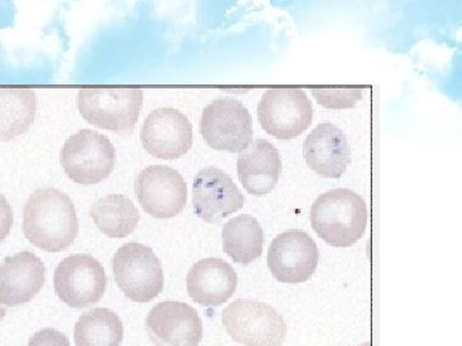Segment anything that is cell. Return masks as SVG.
<instances>
[{
  "label": "cell",
  "mask_w": 462,
  "mask_h": 346,
  "mask_svg": "<svg viewBox=\"0 0 462 346\" xmlns=\"http://www.w3.org/2000/svg\"><path fill=\"white\" fill-rule=\"evenodd\" d=\"M78 232V214L69 196L53 187L33 191L23 209V233L32 245L60 253L75 241Z\"/></svg>",
  "instance_id": "cell-1"
},
{
  "label": "cell",
  "mask_w": 462,
  "mask_h": 346,
  "mask_svg": "<svg viewBox=\"0 0 462 346\" xmlns=\"http://www.w3.org/2000/svg\"><path fill=\"white\" fill-rule=\"evenodd\" d=\"M311 224L331 247H352L366 231V203L363 196L348 189L328 191L312 205Z\"/></svg>",
  "instance_id": "cell-2"
},
{
  "label": "cell",
  "mask_w": 462,
  "mask_h": 346,
  "mask_svg": "<svg viewBox=\"0 0 462 346\" xmlns=\"http://www.w3.org/2000/svg\"><path fill=\"white\" fill-rule=\"evenodd\" d=\"M112 269L116 284L133 302H152L165 287L162 264L151 248L139 242H129L118 249Z\"/></svg>",
  "instance_id": "cell-3"
},
{
  "label": "cell",
  "mask_w": 462,
  "mask_h": 346,
  "mask_svg": "<svg viewBox=\"0 0 462 346\" xmlns=\"http://www.w3.org/2000/svg\"><path fill=\"white\" fill-rule=\"evenodd\" d=\"M223 323L230 338L245 346H282L287 336L282 315L254 300L231 303L223 312Z\"/></svg>",
  "instance_id": "cell-4"
},
{
  "label": "cell",
  "mask_w": 462,
  "mask_h": 346,
  "mask_svg": "<svg viewBox=\"0 0 462 346\" xmlns=\"http://www.w3.org/2000/svg\"><path fill=\"white\" fill-rule=\"evenodd\" d=\"M114 144L102 133L81 130L72 135L60 151L66 175L76 184L96 185L114 172Z\"/></svg>",
  "instance_id": "cell-5"
},
{
  "label": "cell",
  "mask_w": 462,
  "mask_h": 346,
  "mask_svg": "<svg viewBox=\"0 0 462 346\" xmlns=\"http://www.w3.org/2000/svg\"><path fill=\"white\" fill-rule=\"evenodd\" d=\"M143 105L141 89H84L78 108L85 121L115 132H132Z\"/></svg>",
  "instance_id": "cell-6"
},
{
  "label": "cell",
  "mask_w": 462,
  "mask_h": 346,
  "mask_svg": "<svg viewBox=\"0 0 462 346\" xmlns=\"http://www.w3.org/2000/svg\"><path fill=\"white\" fill-rule=\"evenodd\" d=\"M314 109L300 89L264 91L258 105V121L264 132L278 141H293L311 126Z\"/></svg>",
  "instance_id": "cell-7"
},
{
  "label": "cell",
  "mask_w": 462,
  "mask_h": 346,
  "mask_svg": "<svg viewBox=\"0 0 462 346\" xmlns=\"http://www.w3.org/2000/svg\"><path fill=\"white\" fill-rule=\"evenodd\" d=\"M200 132L208 147L230 153H242L254 141L251 114L234 98L216 99L207 105L200 118Z\"/></svg>",
  "instance_id": "cell-8"
},
{
  "label": "cell",
  "mask_w": 462,
  "mask_h": 346,
  "mask_svg": "<svg viewBox=\"0 0 462 346\" xmlns=\"http://www.w3.org/2000/svg\"><path fill=\"white\" fill-rule=\"evenodd\" d=\"M107 276L102 264L87 254L67 257L54 272V290L65 305L87 308L97 305L106 293Z\"/></svg>",
  "instance_id": "cell-9"
},
{
  "label": "cell",
  "mask_w": 462,
  "mask_h": 346,
  "mask_svg": "<svg viewBox=\"0 0 462 346\" xmlns=\"http://www.w3.org/2000/svg\"><path fill=\"white\" fill-rule=\"evenodd\" d=\"M135 193L145 214L158 220L176 217L187 205V182L171 167L143 169L135 181Z\"/></svg>",
  "instance_id": "cell-10"
},
{
  "label": "cell",
  "mask_w": 462,
  "mask_h": 346,
  "mask_svg": "<svg viewBox=\"0 0 462 346\" xmlns=\"http://www.w3.org/2000/svg\"><path fill=\"white\" fill-rule=\"evenodd\" d=\"M318 264V245L303 231L282 232L270 245L267 266L273 278L284 284L296 285L309 281Z\"/></svg>",
  "instance_id": "cell-11"
},
{
  "label": "cell",
  "mask_w": 462,
  "mask_h": 346,
  "mask_svg": "<svg viewBox=\"0 0 462 346\" xmlns=\"http://www.w3.org/2000/svg\"><path fill=\"white\" fill-rule=\"evenodd\" d=\"M143 147L160 159H178L193 145V127L187 115L173 108H158L151 112L143 123Z\"/></svg>",
  "instance_id": "cell-12"
},
{
  "label": "cell",
  "mask_w": 462,
  "mask_h": 346,
  "mask_svg": "<svg viewBox=\"0 0 462 346\" xmlns=\"http://www.w3.org/2000/svg\"><path fill=\"white\" fill-rule=\"evenodd\" d=\"M145 329L156 346H199L202 321L193 306L180 302L158 303L148 314Z\"/></svg>",
  "instance_id": "cell-13"
},
{
  "label": "cell",
  "mask_w": 462,
  "mask_h": 346,
  "mask_svg": "<svg viewBox=\"0 0 462 346\" xmlns=\"http://www.w3.org/2000/svg\"><path fill=\"white\" fill-rule=\"evenodd\" d=\"M245 205V196L227 173L209 167L194 178L193 208L200 220L218 223Z\"/></svg>",
  "instance_id": "cell-14"
},
{
  "label": "cell",
  "mask_w": 462,
  "mask_h": 346,
  "mask_svg": "<svg viewBox=\"0 0 462 346\" xmlns=\"http://www.w3.org/2000/svg\"><path fill=\"white\" fill-rule=\"evenodd\" d=\"M45 284V267L32 251L7 257L0 266V305L16 306L32 302Z\"/></svg>",
  "instance_id": "cell-15"
},
{
  "label": "cell",
  "mask_w": 462,
  "mask_h": 346,
  "mask_svg": "<svg viewBox=\"0 0 462 346\" xmlns=\"http://www.w3.org/2000/svg\"><path fill=\"white\" fill-rule=\"evenodd\" d=\"M303 156L312 171L327 178L345 175L351 162V149L342 130L333 123H321L307 136Z\"/></svg>",
  "instance_id": "cell-16"
},
{
  "label": "cell",
  "mask_w": 462,
  "mask_h": 346,
  "mask_svg": "<svg viewBox=\"0 0 462 346\" xmlns=\"http://www.w3.org/2000/svg\"><path fill=\"white\" fill-rule=\"evenodd\" d=\"M236 287L238 276L233 267L220 258L199 260L188 273V294L200 305H224L236 293Z\"/></svg>",
  "instance_id": "cell-17"
},
{
  "label": "cell",
  "mask_w": 462,
  "mask_h": 346,
  "mask_svg": "<svg viewBox=\"0 0 462 346\" xmlns=\"http://www.w3.org/2000/svg\"><path fill=\"white\" fill-rule=\"evenodd\" d=\"M282 162L278 149L264 139L252 141L238 158V176L251 196H263L278 185Z\"/></svg>",
  "instance_id": "cell-18"
},
{
  "label": "cell",
  "mask_w": 462,
  "mask_h": 346,
  "mask_svg": "<svg viewBox=\"0 0 462 346\" xmlns=\"http://www.w3.org/2000/svg\"><path fill=\"white\" fill-rule=\"evenodd\" d=\"M224 251L236 263L251 264L263 250V231L256 218L242 214L224 224Z\"/></svg>",
  "instance_id": "cell-19"
},
{
  "label": "cell",
  "mask_w": 462,
  "mask_h": 346,
  "mask_svg": "<svg viewBox=\"0 0 462 346\" xmlns=\"http://www.w3.org/2000/svg\"><path fill=\"white\" fill-rule=\"evenodd\" d=\"M94 223L109 238L123 239L134 232L141 214L132 200L121 194H109L90 206Z\"/></svg>",
  "instance_id": "cell-20"
},
{
  "label": "cell",
  "mask_w": 462,
  "mask_h": 346,
  "mask_svg": "<svg viewBox=\"0 0 462 346\" xmlns=\"http://www.w3.org/2000/svg\"><path fill=\"white\" fill-rule=\"evenodd\" d=\"M35 115V91L0 89V141H11L25 133Z\"/></svg>",
  "instance_id": "cell-21"
},
{
  "label": "cell",
  "mask_w": 462,
  "mask_h": 346,
  "mask_svg": "<svg viewBox=\"0 0 462 346\" xmlns=\"http://www.w3.org/2000/svg\"><path fill=\"white\" fill-rule=\"evenodd\" d=\"M74 336L76 346H120L123 321L111 309L94 308L79 318Z\"/></svg>",
  "instance_id": "cell-22"
},
{
  "label": "cell",
  "mask_w": 462,
  "mask_h": 346,
  "mask_svg": "<svg viewBox=\"0 0 462 346\" xmlns=\"http://www.w3.org/2000/svg\"><path fill=\"white\" fill-rule=\"evenodd\" d=\"M312 96L316 102L322 107L329 109H349L357 105L358 100L363 98V90H327L314 89Z\"/></svg>",
  "instance_id": "cell-23"
},
{
  "label": "cell",
  "mask_w": 462,
  "mask_h": 346,
  "mask_svg": "<svg viewBox=\"0 0 462 346\" xmlns=\"http://www.w3.org/2000/svg\"><path fill=\"white\" fill-rule=\"evenodd\" d=\"M29 346H71L65 333L54 329H44L29 340Z\"/></svg>",
  "instance_id": "cell-24"
},
{
  "label": "cell",
  "mask_w": 462,
  "mask_h": 346,
  "mask_svg": "<svg viewBox=\"0 0 462 346\" xmlns=\"http://www.w3.org/2000/svg\"><path fill=\"white\" fill-rule=\"evenodd\" d=\"M14 226V209L5 196L0 194V244L7 239Z\"/></svg>",
  "instance_id": "cell-25"
},
{
  "label": "cell",
  "mask_w": 462,
  "mask_h": 346,
  "mask_svg": "<svg viewBox=\"0 0 462 346\" xmlns=\"http://www.w3.org/2000/svg\"><path fill=\"white\" fill-rule=\"evenodd\" d=\"M5 314H7V309H5V306L0 305V321L5 317Z\"/></svg>",
  "instance_id": "cell-26"
}]
</instances>
